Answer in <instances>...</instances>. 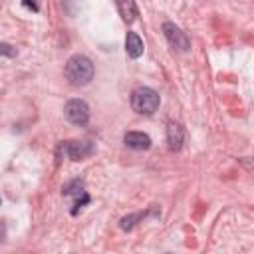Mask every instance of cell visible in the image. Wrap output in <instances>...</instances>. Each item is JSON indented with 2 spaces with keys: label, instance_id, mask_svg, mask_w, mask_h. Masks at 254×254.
Masks as SVG:
<instances>
[{
  "label": "cell",
  "instance_id": "obj_13",
  "mask_svg": "<svg viewBox=\"0 0 254 254\" xmlns=\"http://www.w3.org/2000/svg\"><path fill=\"white\" fill-rule=\"evenodd\" d=\"M0 56L14 58V56H16V48H14V46H10V44H6V42H2V44H0Z\"/></svg>",
  "mask_w": 254,
  "mask_h": 254
},
{
  "label": "cell",
  "instance_id": "obj_11",
  "mask_svg": "<svg viewBox=\"0 0 254 254\" xmlns=\"http://www.w3.org/2000/svg\"><path fill=\"white\" fill-rule=\"evenodd\" d=\"M62 194L64 196H75V198H79V196L85 194V183L81 179H73V181H69V183H65L62 187Z\"/></svg>",
  "mask_w": 254,
  "mask_h": 254
},
{
  "label": "cell",
  "instance_id": "obj_5",
  "mask_svg": "<svg viewBox=\"0 0 254 254\" xmlns=\"http://www.w3.org/2000/svg\"><path fill=\"white\" fill-rule=\"evenodd\" d=\"M64 115L73 125H85L89 121V105L83 99H69L64 107Z\"/></svg>",
  "mask_w": 254,
  "mask_h": 254
},
{
  "label": "cell",
  "instance_id": "obj_6",
  "mask_svg": "<svg viewBox=\"0 0 254 254\" xmlns=\"http://www.w3.org/2000/svg\"><path fill=\"white\" fill-rule=\"evenodd\" d=\"M123 143H125L129 149H133V151H147V149H151V145H153L151 137H149L147 133H143V131H127V133L123 135Z\"/></svg>",
  "mask_w": 254,
  "mask_h": 254
},
{
  "label": "cell",
  "instance_id": "obj_3",
  "mask_svg": "<svg viewBox=\"0 0 254 254\" xmlns=\"http://www.w3.org/2000/svg\"><path fill=\"white\" fill-rule=\"evenodd\" d=\"M93 153H95V145L89 141L69 139V141H62L58 145V157H67L71 161H83V159L91 157Z\"/></svg>",
  "mask_w": 254,
  "mask_h": 254
},
{
  "label": "cell",
  "instance_id": "obj_9",
  "mask_svg": "<svg viewBox=\"0 0 254 254\" xmlns=\"http://www.w3.org/2000/svg\"><path fill=\"white\" fill-rule=\"evenodd\" d=\"M143 50H145V46H143V40L139 38V34L137 32H127V36H125V52H127V56L131 60H137V58L143 56Z\"/></svg>",
  "mask_w": 254,
  "mask_h": 254
},
{
  "label": "cell",
  "instance_id": "obj_14",
  "mask_svg": "<svg viewBox=\"0 0 254 254\" xmlns=\"http://www.w3.org/2000/svg\"><path fill=\"white\" fill-rule=\"evenodd\" d=\"M24 6H26V8H30V10H34V12H38V10H40V6H38V4H34V2H24Z\"/></svg>",
  "mask_w": 254,
  "mask_h": 254
},
{
  "label": "cell",
  "instance_id": "obj_15",
  "mask_svg": "<svg viewBox=\"0 0 254 254\" xmlns=\"http://www.w3.org/2000/svg\"><path fill=\"white\" fill-rule=\"evenodd\" d=\"M0 202H2V200H0Z\"/></svg>",
  "mask_w": 254,
  "mask_h": 254
},
{
  "label": "cell",
  "instance_id": "obj_8",
  "mask_svg": "<svg viewBox=\"0 0 254 254\" xmlns=\"http://www.w3.org/2000/svg\"><path fill=\"white\" fill-rule=\"evenodd\" d=\"M185 141V129L177 123V121H169L167 123V145L171 151H179L183 147Z\"/></svg>",
  "mask_w": 254,
  "mask_h": 254
},
{
  "label": "cell",
  "instance_id": "obj_4",
  "mask_svg": "<svg viewBox=\"0 0 254 254\" xmlns=\"http://www.w3.org/2000/svg\"><path fill=\"white\" fill-rule=\"evenodd\" d=\"M163 34H165L169 46H171L175 52L187 54V52L190 50V40H189V36H187L175 22H163Z\"/></svg>",
  "mask_w": 254,
  "mask_h": 254
},
{
  "label": "cell",
  "instance_id": "obj_12",
  "mask_svg": "<svg viewBox=\"0 0 254 254\" xmlns=\"http://www.w3.org/2000/svg\"><path fill=\"white\" fill-rule=\"evenodd\" d=\"M87 202H89V194H87V192H85L83 196H79V198H75V202H73V208H71V214L75 216V214L79 212V208H81V206H85Z\"/></svg>",
  "mask_w": 254,
  "mask_h": 254
},
{
  "label": "cell",
  "instance_id": "obj_1",
  "mask_svg": "<svg viewBox=\"0 0 254 254\" xmlns=\"http://www.w3.org/2000/svg\"><path fill=\"white\" fill-rule=\"evenodd\" d=\"M64 73H65V79H67L71 85L83 87V85H87V83L93 79L95 67H93V62H91L87 56H83V54H73V56L65 62Z\"/></svg>",
  "mask_w": 254,
  "mask_h": 254
},
{
  "label": "cell",
  "instance_id": "obj_10",
  "mask_svg": "<svg viewBox=\"0 0 254 254\" xmlns=\"http://www.w3.org/2000/svg\"><path fill=\"white\" fill-rule=\"evenodd\" d=\"M117 10H119V16L123 18L125 24H133L135 18H137V4L127 0V2H117Z\"/></svg>",
  "mask_w": 254,
  "mask_h": 254
},
{
  "label": "cell",
  "instance_id": "obj_7",
  "mask_svg": "<svg viewBox=\"0 0 254 254\" xmlns=\"http://www.w3.org/2000/svg\"><path fill=\"white\" fill-rule=\"evenodd\" d=\"M147 216H159V208L153 204V206H149L147 210H141V212H133V214H127V216H123L121 220H119V228L121 230H133L141 220H145Z\"/></svg>",
  "mask_w": 254,
  "mask_h": 254
},
{
  "label": "cell",
  "instance_id": "obj_2",
  "mask_svg": "<svg viewBox=\"0 0 254 254\" xmlns=\"http://www.w3.org/2000/svg\"><path fill=\"white\" fill-rule=\"evenodd\" d=\"M131 107L135 113L139 115H153L159 105H161V97L159 93L153 89V87H147V85H141V87H135L131 91Z\"/></svg>",
  "mask_w": 254,
  "mask_h": 254
}]
</instances>
